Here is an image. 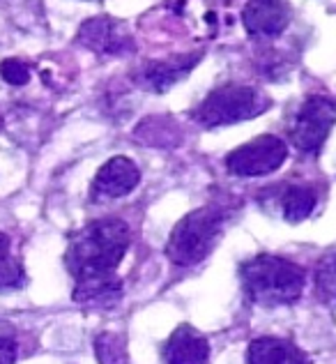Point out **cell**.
Wrapping results in <instances>:
<instances>
[{
	"mask_svg": "<svg viewBox=\"0 0 336 364\" xmlns=\"http://www.w3.org/2000/svg\"><path fill=\"white\" fill-rule=\"evenodd\" d=\"M281 217L291 224H300L304 219L313 215L315 205H318V194L309 185H288L279 194Z\"/></svg>",
	"mask_w": 336,
	"mask_h": 364,
	"instance_id": "14",
	"label": "cell"
},
{
	"mask_svg": "<svg viewBox=\"0 0 336 364\" xmlns=\"http://www.w3.org/2000/svg\"><path fill=\"white\" fill-rule=\"evenodd\" d=\"M131 245L129 226L118 217L97 219L76 233L65 254V265L76 282L115 274Z\"/></svg>",
	"mask_w": 336,
	"mask_h": 364,
	"instance_id": "1",
	"label": "cell"
},
{
	"mask_svg": "<svg viewBox=\"0 0 336 364\" xmlns=\"http://www.w3.org/2000/svg\"><path fill=\"white\" fill-rule=\"evenodd\" d=\"M166 364H205L210 358V341L191 325H180L161 346Z\"/></svg>",
	"mask_w": 336,
	"mask_h": 364,
	"instance_id": "10",
	"label": "cell"
},
{
	"mask_svg": "<svg viewBox=\"0 0 336 364\" xmlns=\"http://www.w3.org/2000/svg\"><path fill=\"white\" fill-rule=\"evenodd\" d=\"M72 300L83 309H111L122 300V282L115 274L79 279L74 286Z\"/></svg>",
	"mask_w": 336,
	"mask_h": 364,
	"instance_id": "12",
	"label": "cell"
},
{
	"mask_svg": "<svg viewBox=\"0 0 336 364\" xmlns=\"http://www.w3.org/2000/svg\"><path fill=\"white\" fill-rule=\"evenodd\" d=\"M239 284L244 295L261 306H286L300 300L306 284L302 265L283 256L261 254L239 265Z\"/></svg>",
	"mask_w": 336,
	"mask_h": 364,
	"instance_id": "2",
	"label": "cell"
},
{
	"mask_svg": "<svg viewBox=\"0 0 336 364\" xmlns=\"http://www.w3.org/2000/svg\"><path fill=\"white\" fill-rule=\"evenodd\" d=\"M246 364H311V360L300 346L288 339L258 337L249 343Z\"/></svg>",
	"mask_w": 336,
	"mask_h": 364,
	"instance_id": "13",
	"label": "cell"
},
{
	"mask_svg": "<svg viewBox=\"0 0 336 364\" xmlns=\"http://www.w3.org/2000/svg\"><path fill=\"white\" fill-rule=\"evenodd\" d=\"M272 107V100L254 85L226 83L219 85L194 109V120L200 127H228V124L251 120Z\"/></svg>",
	"mask_w": 336,
	"mask_h": 364,
	"instance_id": "4",
	"label": "cell"
},
{
	"mask_svg": "<svg viewBox=\"0 0 336 364\" xmlns=\"http://www.w3.org/2000/svg\"><path fill=\"white\" fill-rule=\"evenodd\" d=\"M200 58H203V53L198 51V53H175L168 55V58L150 63L143 70V83L155 92H166L178 81L189 76L191 70L200 63Z\"/></svg>",
	"mask_w": 336,
	"mask_h": 364,
	"instance_id": "11",
	"label": "cell"
},
{
	"mask_svg": "<svg viewBox=\"0 0 336 364\" xmlns=\"http://www.w3.org/2000/svg\"><path fill=\"white\" fill-rule=\"evenodd\" d=\"M320 286L323 289H327L330 293H334V298H336V256L327 258L323 265H320Z\"/></svg>",
	"mask_w": 336,
	"mask_h": 364,
	"instance_id": "18",
	"label": "cell"
},
{
	"mask_svg": "<svg viewBox=\"0 0 336 364\" xmlns=\"http://www.w3.org/2000/svg\"><path fill=\"white\" fill-rule=\"evenodd\" d=\"M76 42L88 51L102 55H124L136 46L127 23L107 14L85 18L76 33Z\"/></svg>",
	"mask_w": 336,
	"mask_h": 364,
	"instance_id": "7",
	"label": "cell"
},
{
	"mask_svg": "<svg viewBox=\"0 0 336 364\" xmlns=\"http://www.w3.org/2000/svg\"><path fill=\"white\" fill-rule=\"evenodd\" d=\"M26 284L23 263L12 256V240L0 231V291H14Z\"/></svg>",
	"mask_w": 336,
	"mask_h": 364,
	"instance_id": "15",
	"label": "cell"
},
{
	"mask_svg": "<svg viewBox=\"0 0 336 364\" xmlns=\"http://www.w3.org/2000/svg\"><path fill=\"white\" fill-rule=\"evenodd\" d=\"M16 362V343L9 337H0V364Z\"/></svg>",
	"mask_w": 336,
	"mask_h": 364,
	"instance_id": "19",
	"label": "cell"
},
{
	"mask_svg": "<svg viewBox=\"0 0 336 364\" xmlns=\"http://www.w3.org/2000/svg\"><path fill=\"white\" fill-rule=\"evenodd\" d=\"M141 182V171L129 157H113L104 164L92 180L94 198H120L131 194Z\"/></svg>",
	"mask_w": 336,
	"mask_h": 364,
	"instance_id": "9",
	"label": "cell"
},
{
	"mask_svg": "<svg viewBox=\"0 0 336 364\" xmlns=\"http://www.w3.org/2000/svg\"><path fill=\"white\" fill-rule=\"evenodd\" d=\"M286 157H288L286 141L274 136V134H263V136L228 152L226 168L228 173H233L237 178H261L281 168Z\"/></svg>",
	"mask_w": 336,
	"mask_h": 364,
	"instance_id": "6",
	"label": "cell"
},
{
	"mask_svg": "<svg viewBox=\"0 0 336 364\" xmlns=\"http://www.w3.org/2000/svg\"><path fill=\"white\" fill-rule=\"evenodd\" d=\"M99 364H127V343L115 332H99L92 341Z\"/></svg>",
	"mask_w": 336,
	"mask_h": 364,
	"instance_id": "16",
	"label": "cell"
},
{
	"mask_svg": "<svg viewBox=\"0 0 336 364\" xmlns=\"http://www.w3.org/2000/svg\"><path fill=\"white\" fill-rule=\"evenodd\" d=\"M0 76L9 85H26L31 81V65L18 58H7L0 63Z\"/></svg>",
	"mask_w": 336,
	"mask_h": 364,
	"instance_id": "17",
	"label": "cell"
},
{
	"mask_svg": "<svg viewBox=\"0 0 336 364\" xmlns=\"http://www.w3.org/2000/svg\"><path fill=\"white\" fill-rule=\"evenodd\" d=\"M224 231V213L215 205L198 208L180 219L168 235L166 258L178 267H191L212 254Z\"/></svg>",
	"mask_w": 336,
	"mask_h": 364,
	"instance_id": "3",
	"label": "cell"
},
{
	"mask_svg": "<svg viewBox=\"0 0 336 364\" xmlns=\"http://www.w3.org/2000/svg\"><path fill=\"white\" fill-rule=\"evenodd\" d=\"M336 124V100L325 95H311L297 109L291 124L293 146L304 155H318Z\"/></svg>",
	"mask_w": 336,
	"mask_h": 364,
	"instance_id": "5",
	"label": "cell"
},
{
	"mask_svg": "<svg viewBox=\"0 0 336 364\" xmlns=\"http://www.w3.org/2000/svg\"><path fill=\"white\" fill-rule=\"evenodd\" d=\"M242 23L251 37H279L291 23V5L288 0H246Z\"/></svg>",
	"mask_w": 336,
	"mask_h": 364,
	"instance_id": "8",
	"label": "cell"
}]
</instances>
